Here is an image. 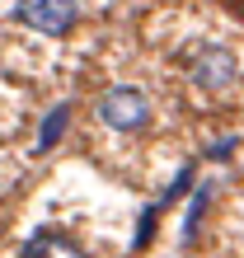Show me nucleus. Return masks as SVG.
<instances>
[{
  "label": "nucleus",
  "instance_id": "f257e3e1",
  "mask_svg": "<svg viewBox=\"0 0 244 258\" xmlns=\"http://www.w3.org/2000/svg\"><path fill=\"white\" fill-rule=\"evenodd\" d=\"M99 117L113 132H141L150 122V99L136 85H108L99 94Z\"/></svg>",
  "mask_w": 244,
  "mask_h": 258
},
{
  "label": "nucleus",
  "instance_id": "f03ea898",
  "mask_svg": "<svg viewBox=\"0 0 244 258\" xmlns=\"http://www.w3.org/2000/svg\"><path fill=\"white\" fill-rule=\"evenodd\" d=\"M235 75H239L235 52H230V47H216V42L197 47L193 61H188V80H193L197 94H221V89L235 85Z\"/></svg>",
  "mask_w": 244,
  "mask_h": 258
},
{
  "label": "nucleus",
  "instance_id": "7ed1b4c3",
  "mask_svg": "<svg viewBox=\"0 0 244 258\" xmlns=\"http://www.w3.org/2000/svg\"><path fill=\"white\" fill-rule=\"evenodd\" d=\"M14 19L47 38H66L80 24V5L75 0H14Z\"/></svg>",
  "mask_w": 244,
  "mask_h": 258
},
{
  "label": "nucleus",
  "instance_id": "20e7f679",
  "mask_svg": "<svg viewBox=\"0 0 244 258\" xmlns=\"http://www.w3.org/2000/svg\"><path fill=\"white\" fill-rule=\"evenodd\" d=\"M19 258H85V249L75 244L66 230H52V225H42V230H33V235L24 239Z\"/></svg>",
  "mask_w": 244,
  "mask_h": 258
},
{
  "label": "nucleus",
  "instance_id": "39448f33",
  "mask_svg": "<svg viewBox=\"0 0 244 258\" xmlns=\"http://www.w3.org/2000/svg\"><path fill=\"white\" fill-rule=\"evenodd\" d=\"M211 192H216V183H202V188L193 192V207H188V221H183V239H188V244L197 239V221H202V211L211 207Z\"/></svg>",
  "mask_w": 244,
  "mask_h": 258
},
{
  "label": "nucleus",
  "instance_id": "423d86ee",
  "mask_svg": "<svg viewBox=\"0 0 244 258\" xmlns=\"http://www.w3.org/2000/svg\"><path fill=\"white\" fill-rule=\"evenodd\" d=\"M66 117H71V103H56V108L42 117V132H38V150H47L61 132H66Z\"/></svg>",
  "mask_w": 244,
  "mask_h": 258
},
{
  "label": "nucleus",
  "instance_id": "0eeeda50",
  "mask_svg": "<svg viewBox=\"0 0 244 258\" xmlns=\"http://www.w3.org/2000/svg\"><path fill=\"white\" fill-rule=\"evenodd\" d=\"M225 5H239V0H225Z\"/></svg>",
  "mask_w": 244,
  "mask_h": 258
}]
</instances>
